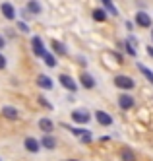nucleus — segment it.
Here are the masks:
<instances>
[{
    "instance_id": "obj_7",
    "label": "nucleus",
    "mask_w": 153,
    "mask_h": 161,
    "mask_svg": "<svg viewBox=\"0 0 153 161\" xmlns=\"http://www.w3.org/2000/svg\"><path fill=\"white\" fill-rule=\"evenodd\" d=\"M79 82H81V86H84L85 89H93L97 84H95V78H93L89 72H84V74H79Z\"/></svg>"
},
{
    "instance_id": "obj_6",
    "label": "nucleus",
    "mask_w": 153,
    "mask_h": 161,
    "mask_svg": "<svg viewBox=\"0 0 153 161\" xmlns=\"http://www.w3.org/2000/svg\"><path fill=\"white\" fill-rule=\"evenodd\" d=\"M136 24L139 27H151V16L147 12H136Z\"/></svg>"
},
{
    "instance_id": "obj_8",
    "label": "nucleus",
    "mask_w": 153,
    "mask_h": 161,
    "mask_svg": "<svg viewBox=\"0 0 153 161\" xmlns=\"http://www.w3.org/2000/svg\"><path fill=\"white\" fill-rule=\"evenodd\" d=\"M0 12H2V16L6 19H16V8L12 6L10 2H2V6H0Z\"/></svg>"
},
{
    "instance_id": "obj_1",
    "label": "nucleus",
    "mask_w": 153,
    "mask_h": 161,
    "mask_svg": "<svg viewBox=\"0 0 153 161\" xmlns=\"http://www.w3.org/2000/svg\"><path fill=\"white\" fill-rule=\"evenodd\" d=\"M114 86L116 87H120V89H126V91H130L134 89L136 82L130 78V76H124V74H118V76H114Z\"/></svg>"
},
{
    "instance_id": "obj_24",
    "label": "nucleus",
    "mask_w": 153,
    "mask_h": 161,
    "mask_svg": "<svg viewBox=\"0 0 153 161\" xmlns=\"http://www.w3.org/2000/svg\"><path fill=\"white\" fill-rule=\"evenodd\" d=\"M39 103H41V105H43V107H45V109H49V111H51V109H52V105H51V103H49V101H46V99H45V97H43V95H41V97H39Z\"/></svg>"
},
{
    "instance_id": "obj_18",
    "label": "nucleus",
    "mask_w": 153,
    "mask_h": 161,
    "mask_svg": "<svg viewBox=\"0 0 153 161\" xmlns=\"http://www.w3.org/2000/svg\"><path fill=\"white\" fill-rule=\"evenodd\" d=\"M101 4L105 8V12H109L111 16H118V10H116V6L112 4V0H101Z\"/></svg>"
},
{
    "instance_id": "obj_29",
    "label": "nucleus",
    "mask_w": 153,
    "mask_h": 161,
    "mask_svg": "<svg viewBox=\"0 0 153 161\" xmlns=\"http://www.w3.org/2000/svg\"><path fill=\"white\" fill-rule=\"evenodd\" d=\"M126 29H130V31L134 29V25H132V21H126Z\"/></svg>"
},
{
    "instance_id": "obj_21",
    "label": "nucleus",
    "mask_w": 153,
    "mask_h": 161,
    "mask_svg": "<svg viewBox=\"0 0 153 161\" xmlns=\"http://www.w3.org/2000/svg\"><path fill=\"white\" fill-rule=\"evenodd\" d=\"M120 159L122 161H136V152H132L130 147H124L120 152Z\"/></svg>"
},
{
    "instance_id": "obj_4",
    "label": "nucleus",
    "mask_w": 153,
    "mask_h": 161,
    "mask_svg": "<svg viewBox=\"0 0 153 161\" xmlns=\"http://www.w3.org/2000/svg\"><path fill=\"white\" fill-rule=\"evenodd\" d=\"M134 105H136V101H134L132 95H128V93H120V95H118V107H120V109L130 111Z\"/></svg>"
},
{
    "instance_id": "obj_3",
    "label": "nucleus",
    "mask_w": 153,
    "mask_h": 161,
    "mask_svg": "<svg viewBox=\"0 0 153 161\" xmlns=\"http://www.w3.org/2000/svg\"><path fill=\"white\" fill-rule=\"evenodd\" d=\"M58 80H60V84H62L68 91H78V82H76L72 76H68V74H60V76H58Z\"/></svg>"
},
{
    "instance_id": "obj_20",
    "label": "nucleus",
    "mask_w": 153,
    "mask_h": 161,
    "mask_svg": "<svg viewBox=\"0 0 153 161\" xmlns=\"http://www.w3.org/2000/svg\"><path fill=\"white\" fill-rule=\"evenodd\" d=\"M41 58L45 60V64L49 66V68H54V66H56V56H54L52 53H46V51H45V53H43V56H41Z\"/></svg>"
},
{
    "instance_id": "obj_19",
    "label": "nucleus",
    "mask_w": 153,
    "mask_h": 161,
    "mask_svg": "<svg viewBox=\"0 0 153 161\" xmlns=\"http://www.w3.org/2000/svg\"><path fill=\"white\" fill-rule=\"evenodd\" d=\"M138 70L144 74V78L147 80V82H151V84H153V70H149V68H147L145 64H142V62H138Z\"/></svg>"
},
{
    "instance_id": "obj_27",
    "label": "nucleus",
    "mask_w": 153,
    "mask_h": 161,
    "mask_svg": "<svg viewBox=\"0 0 153 161\" xmlns=\"http://www.w3.org/2000/svg\"><path fill=\"white\" fill-rule=\"evenodd\" d=\"M4 47H6V39L0 35V49H4Z\"/></svg>"
},
{
    "instance_id": "obj_12",
    "label": "nucleus",
    "mask_w": 153,
    "mask_h": 161,
    "mask_svg": "<svg viewBox=\"0 0 153 161\" xmlns=\"http://www.w3.org/2000/svg\"><path fill=\"white\" fill-rule=\"evenodd\" d=\"M72 130L74 136H79V140L84 142V144H89L91 142V132L89 130H84V128H70Z\"/></svg>"
},
{
    "instance_id": "obj_11",
    "label": "nucleus",
    "mask_w": 153,
    "mask_h": 161,
    "mask_svg": "<svg viewBox=\"0 0 153 161\" xmlns=\"http://www.w3.org/2000/svg\"><path fill=\"white\" fill-rule=\"evenodd\" d=\"M95 119H97V122L103 124V126H111V124H112V117H111L109 113H105V111H97V113H95Z\"/></svg>"
},
{
    "instance_id": "obj_16",
    "label": "nucleus",
    "mask_w": 153,
    "mask_h": 161,
    "mask_svg": "<svg viewBox=\"0 0 153 161\" xmlns=\"http://www.w3.org/2000/svg\"><path fill=\"white\" fill-rule=\"evenodd\" d=\"M39 128H41L45 134H51L52 128H54V122H52L51 119H41V120H39Z\"/></svg>"
},
{
    "instance_id": "obj_30",
    "label": "nucleus",
    "mask_w": 153,
    "mask_h": 161,
    "mask_svg": "<svg viewBox=\"0 0 153 161\" xmlns=\"http://www.w3.org/2000/svg\"><path fill=\"white\" fill-rule=\"evenodd\" d=\"M151 39H153V29H151Z\"/></svg>"
},
{
    "instance_id": "obj_28",
    "label": "nucleus",
    "mask_w": 153,
    "mask_h": 161,
    "mask_svg": "<svg viewBox=\"0 0 153 161\" xmlns=\"http://www.w3.org/2000/svg\"><path fill=\"white\" fill-rule=\"evenodd\" d=\"M147 54H149L151 58H153V47H151V45H149V47H147Z\"/></svg>"
},
{
    "instance_id": "obj_15",
    "label": "nucleus",
    "mask_w": 153,
    "mask_h": 161,
    "mask_svg": "<svg viewBox=\"0 0 153 161\" xmlns=\"http://www.w3.org/2000/svg\"><path fill=\"white\" fill-rule=\"evenodd\" d=\"M2 117L8 119V120H18V111L14 107L6 105V107H2Z\"/></svg>"
},
{
    "instance_id": "obj_25",
    "label": "nucleus",
    "mask_w": 153,
    "mask_h": 161,
    "mask_svg": "<svg viewBox=\"0 0 153 161\" xmlns=\"http://www.w3.org/2000/svg\"><path fill=\"white\" fill-rule=\"evenodd\" d=\"M18 29H19L21 33H27V31H29V27H27L25 21H19V24H18Z\"/></svg>"
},
{
    "instance_id": "obj_5",
    "label": "nucleus",
    "mask_w": 153,
    "mask_h": 161,
    "mask_svg": "<svg viewBox=\"0 0 153 161\" xmlns=\"http://www.w3.org/2000/svg\"><path fill=\"white\" fill-rule=\"evenodd\" d=\"M23 147H25L29 153H39V149H41L39 140H35V138H31V136H27L25 140H23Z\"/></svg>"
},
{
    "instance_id": "obj_22",
    "label": "nucleus",
    "mask_w": 153,
    "mask_h": 161,
    "mask_svg": "<svg viewBox=\"0 0 153 161\" xmlns=\"http://www.w3.org/2000/svg\"><path fill=\"white\" fill-rule=\"evenodd\" d=\"M93 19H95V21H105V19H107V12H105L103 8L93 10Z\"/></svg>"
},
{
    "instance_id": "obj_2",
    "label": "nucleus",
    "mask_w": 153,
    "mask_h": 161,
    "mask_svg": "<svg viewBox=\"0 0 153 161\" xmlns=\"http://www.w3.org/2000/svg\"><path fill=\"white\" fill-rule=\"evenodd\" d=\"M72 120L76 122V124H87L89 120H91V113L89 111H85V109H76V111H72Z\"/></svg>"
},
{
    "instance_id": "obj_9",
    "label": "nucleus",
    "mask_w": 153,
    "mask_h": 161,
    "mask_svg": "<svg viewBox=\"0 0 153 161\" xmlns=\"http://www.w3.org/2000/svg\"><path fill=\"white\" fill-rule=\"evenodd\" d=\"M39 146H43L45 149H54L56 147V138L51 136V134H45L41 140H39Z\"/></svg>"
},
{
    "instance_id": "obj_17",
    "label": "nucleus",
    "mask_w": 153,
    "mask_h": 161,
    "mask_svg": "<svg viewBox=\"0 0 153 161\" xmlns=\"http://www.w3.org/2000/svg\"><path fill=\"white\" fill-rule=\"evenodd\" d=\"M51 45H52V51H54L56 54H60V56L68 54V49H66V45H64L62 41H52Z\"/></svg>"
},
{
    "instance_id": "obj_31",
    "label": "nucleus",
    "mask_w": 153,
    "mask_h": 161,
    "mask_svg": "<svg viewBox=\"0 0 153 161\" xmlns=\"http://www.w3.org/2000/svg\"><path fill=\"white\" fill-rule=\"evenodd\" d=\"M68 161H78V159H68Z\"/></svg>"
},
{
    "instance_id": "obj_26",
    "label": "nucleus",
    "mask_w": 153,
    "mask_h": 161,
    "mask_svg": "<svg viewBox=\"0 0 153 161\" xmlns=\"http://www.w3.org/2000/svg\"><path fill=\"white\" fill-rule=\"evenodd\" d=\"M4 68H6V56L0 53V70H4Z\"/></svg>"
},
{
    "instance_id": "obj_10",
    "label": "nucleus",
    "mask_w": 153,
    "mask_h": 161,
    "mask_svg": "<svg viewBox=\"0 0 153 161\" xmlns=\"http://www.w3.org/2000/svg\"><path fill=\"white\" fill-rule=\"evenodd\" d=\"M33 14V16H37V14H41L43 12V6L37 2V0H29V2L25 4V14Z\"/></svg>"
},
{
    "instance_id": "obj_13",
    "label": "nucleus",
    "mask_w": 153,
    "mask_h": 161,
    "mask_svg": "<svg viewBox=\"0 0 153 161\" xmlns=\"http://www.w3.org/2000/svg\"><path fill=\"white\" fill-rule=\"evenodd\" d=\"M31 47H33V53L37 54V56H43L45 45H43V39H41V37H33V39H31Z\"/></svg>"
},
{
    "instance_id": "obj_14",
    "label": "nucleus",
    "mask_w": 153,
    "mask_h": 161,
    "mask_svg": "<svg viewBox=\"0 0 153 161\" xmlns=\"http://www.w3.org/2000/svg\"><path fill=\"white\" fill-rule=\"evenodd\" d=\"M37 86L41 89H52V80L46 76V74H39L37 76Z\"/></svg>"
},
{
    "instance_id": "obj_23",
    "label": "nucleus",
    "mask_w": 153,
    "mask_h": 161,
    "mask_svg": "<svg viewBox=\"0 0 153 161\" xmlns=\"http://www.w3.org/2000/svg\"><path fill=\"white\" fill-rule=\"evenodd\" d=\"M134 43H136V41H134L132 37L128 39V41H124V45H126V51H128V54H132V56H136V54H138V49L134 47Z\"/></svg>"
}]
</instances>
